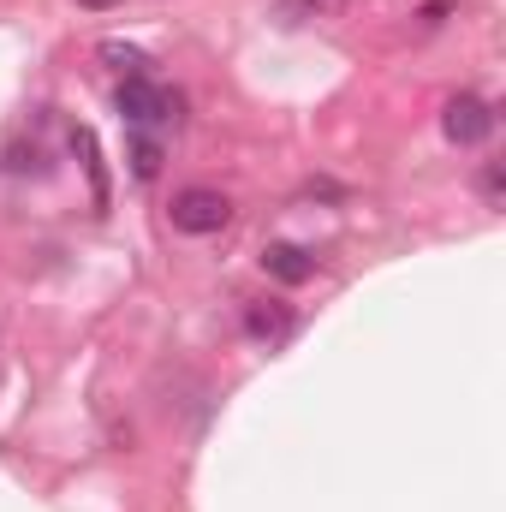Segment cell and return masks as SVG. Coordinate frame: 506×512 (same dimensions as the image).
Returning a JSON list of instances; mask_svg holds the SVG:
<instances>
[{"label":"cell","instance_id":"cell-1","mask_svg":"<svg viewBox=\"0 0 506 512\" xmlns=\"http://www.w3.org/2000/svg\"><path fill=\"white\" fill-rule=\"evenodd\" d=\"M114 108H120V120L131 131H161L167 120H179V96L161 90L155 78H126L120 96H114Z\"/></svg>","mask_w":506,"mask_h":512},{"label":"cell","instance_id":"cell-2","mask_svg":"<svg viewBox=\"0 0 506 512\" xmlns=\"http://www.w3.org/2000/svg\"><path fill=\"white\" fill-rule=\"evenodd\" d=\"M173 227L179 233H191V239H203V233H221L227 221H233V203L221 197V191H209V185H191V191H179L173 197Z\"/></svg>","mask_w":506,"mask_h":512},{"label":"cell","instance_id":"cell-3","mask_svg":"<svg viewBox=\"0 0 506 512\" xmlns=\"http://www.w3.org/2000/svg\"><path fill=\"white\" fill-rule=\"evenodd\" d=\"M441 131H447V143L477 149V143H489V131H495V108H489L483 96H453V102L441 108Z\"/></svg>","mask_w":506,"mask_h":512},{"label":"cell","instance_id":"cell-4","mask_svg":"<svg viewBox=\"0 0 506 512\" xmlns=\"http://www.w3.org/2000/svg\"><path fill=\"white\" fill-rule=\"evenodd\" d=\"M262 268H268L274 280H286V286H304V280L316 274V256L298 251V245H268V251H262Z\"/></svg>","mask_w":506,"mask_h":512},{"label":"cell","instance_id":"cell-5","mask_svg":"<svg viewBox=\"0 0 506 512\" xmlns=\"http://www.w3.org/2000/svg\"><path fill=\"white\" fill-rule=\"evenodd\" d=\"M245 328H251L256 340L274 346V340L292 334V310H280V304H251V310H245Z\"/></svg>","mask_w":506,"mask_h":512},{"label":"cell","instance_id":"cell-6","mask_svg":"<svg viewBox=\"0 0 506 512\" xmlns=\"http://www.w3.org/2000/svg\"><path fill=\"white\" fill-rule=\"evenodd\" d=\"M346 0H274V18L280 24H310V18H328V12H340Z\"/></svg>","mask_w":506,"mask_h":512},{"label":"cell","instance_id":"cell-7","mask_svg":"<svg viewBox=\"0 0 506 512\" xmlns=\"http://www.w3.org/2000/svg\"><path fill=\"white\" fill-rule=\"evenodd\" d=\"M102 60H108L114 72H126V78H149V54L131 48V42H102Z\"/></svg>","mask_w":506,"mask_h":512},{"label":"cell","instance_id":"cell-8","mask_svg":"<svg viewBox=\"0 0 506 512\" xmlns=\"http://www.w3.org/2000/svg\"><path fill=\"white\" fill-rule=\"evenodd\" d=\"M131 173H137V179H155V173H161V143H155L149 131L131 137Z\"/></svg>","mask_w":506,"mask_h":512},{"label":"cell","instance_id":"cell-9","mask_svg":"<svg viewBox=\"0 0 506 512\" xmlns=\"http://www.w3.org/2000/svg\"><path fill=\"white\" fill-rule=\"evenodd\" d=\"M72 143H78V155H84V167H90L96 203H108V179H102V161H96V137H90V131H72Z\"/></svg>","mask_w":506,"mask_h":512},{"label":"cell","instance_id":"cell-10","mask_svg":"<svg viewBox=\"0 0 506 512\" xmlns=\"http://www.w3.org/2000/svg\"><path fill=\"white\" fill-rule=\"evenodd\" d=\"M483 197H489V209H501V161L483 167Z\"/></svg>","mask_w":506,"mask_h":512},{"label":"cell","instance_id":"cell-11","mask_svg":"<svg viewBox=\"0 0 506 512\" xmlns=\"http://www.w3.org/2000/svg\"><path fill=\"white\" fill-rule=\"evenodd\" d=\"M78 6H96V12H102V6H120V0H78Z\"/></svg>","mask_w":506,"mask_h":512}]
</instances>
